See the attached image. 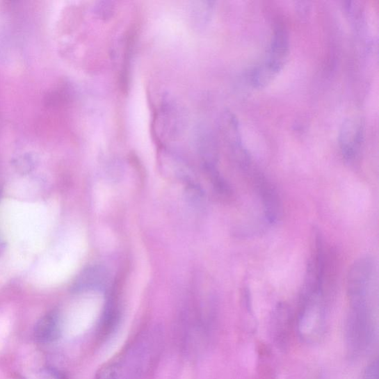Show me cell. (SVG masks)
Returning a JSON list of instances; mask_svg holds the SVG:
<instances>
[{"label":"cell","instance_id":"9c48e42d","mask_svg":"<svg viewBox=\"0 0 379 379\" xmlns=\"http://www.w3.org/2000/svg\"><path fill=\"white\" fill-rule=\"evenodd\" d=\"M378 366L376 362L367 367L364 379H378Z\"/></svg>","mask_w":379,"mask_h":379},{"label":"cell","instance_id":"ba28073f","mask_svg":"<svg viewBox=\"0 0 379 379\" xmlns=\"http://www.w3.org/2000/svg\"><path fill=\"white\" fill-rule=\"evenodd\" d=\"M15 166L21 174H27L35 166V160L30 154H25L15 160Z\"/></svg>","mask_w":379,"mask_h":379},{"label":"cell","instance_id":"7a4b0ae2","mask_svg":"<svg viewBox=\"0 0 379 379\" xmlns=\"http://www.w3.org/2000/svg\"><path fill=\"white\" fill-rule=\"evenodd\" d=\"M375 263L369 256L362 257L355 261L348 278L350 300L369 298L373 288Z\"/></svg>","mask_w":379,"mask_h":379},{"label":"cell","instance_id":"3957f363","mask_svg":"<svg viewBox=\"0 0 379 379\" xmlns=\"http://www.w3.org/2000/svg\"><path fill=\"white\" fill-rule=\"evenodd\" d=\"M363 139V124L360 119L353 118L344 122L339 134V143L343 156L347 161L357 157Z\"/></svg>","mask_w":379,"mask_h":379},{"label":"cell","instance_id":"5b68a950","mask_svg":"<svg viewBox=\"0 0 379 379\" xmlns=\"http://www.w3.org/2000/svg\"><path fill=\"white\" fill-rule=\"evenodd\" d=\"M258 188L268 220L271 223L277 222L282 211L277 193L272 188L271 184L262 179L259 180Z\"/></svg>","mask_w":379,"mask_h":379},{"label":"cell","instance_id":"277c9868","mask_svg":"<svg viewBox=\"0 0 379 379\" xmlns=\"http://www.w3.org/2000/svg\"><path fill=\"white\" fill-rule=\"evenodd\" d=\"M61 321L58 313L51 312L42 316L34 328L33 336L40 343H51L61 337Z\"/></svg>","mask_w":379,"mask_h":379},{"label":"cell","instance_id":"6da1fadb","mask_svg":"<svg viewBox=\"0 0 379 379\" xmlns=\"http://www.w3.org/2000/svg\"><path fill=\"white\" fill-rule=\"evenodd\" d=\"M289 52L288 33L283 29H279L274 33L268 59L251 73V84L258 88L270 84L281 72Z\"/></svg>","mask_w":379,"mask_h":379},{"label":"cell","instance_id":"8992f818","mask_svg":"<svg viewBox=\"0 0 379 379\" xmlns=\"http://www.w3.org/2000/svg\"><path fill=\"white\" fill-rule=\"evenodd\" d=\"M107 272L99 267H90L80 274L73 285L75 292L98 289L106 284Z\"/></svg>","mask_w":379,"mask_h":379},{"label":"cell","instance_id":"30bf717a","mask_svg":"<svg viewBox=\"0 0 379 379\" xmlns=\"http://www.w3.org/2000/svg\"><path fill=\"white\" fill-rule=\"evenodd\" d=\"M1 192H2L1 189H0V197H1V193H2Z\"/></svg>","mask_w":379,"mask_h":379},{"label":"cell","instance_id":"52a82bcc","mask_svg":"<svg viewBox=\"0 0 379 379\" xmlns=\"http://www.w3.org/2000/svg\"><path fill=\"white\" fill-rule=\"evenodd\" d=\"M288 311L284 307H280L277 309V314L275 316V323L273 325V332L275 338L279 341L282 342L288 334V330L289 327V316L288 315Z\"/></svg>","mask_w":379,"mask_h":379}]
</instances>
